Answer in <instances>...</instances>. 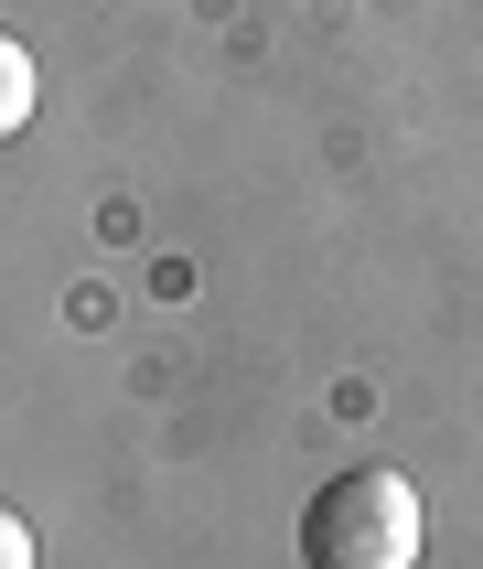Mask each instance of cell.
Instances as JSON below:
<instances>
[{
	"instance_id": "cell-3",
	"label": "cell",
	"mask_w": 483,
	"mask_h": 569,
	"mask_svg": "<svg viewBox=\"0 0 483 569\" xmlns=\"http://www.w3.org/2000/svg\"><path fill=\"white\" fill-rule=\"evenodd\" d=\"M0 569H43V548H32V527L11 506H0Z\"/></svg>"
},
{
	"instance_id": "cell-2",
	"label": "cell",
	"mask_w": 483,
	"mask_h": 569,
	"mask_svg": "<svg viewBox=\"0 0 483 569\" xmlns=\"http://www.w3.org/2000/svg\"><path fill=\"white\" fill-rule=\"evenodd\" d=\"M32 97H43V76H32L22 32H0V140H22V129H32Z\"/></svg>"
},
{
	"instance_id": "cell-1",
	"label": "cell",
	"mask_w": 483,
	"mask_h": 569,
	"mask_svg": "<svg viewBox=\"0 0 483 569\" xmlns=\"http://www.w3.org/2000/svg\"><path fill=\"white\" fill-rule=\"evenodd\" d=\"M301 559L312 569H419V495L386 462H354L301 506Z\"/></svg>"
}]
</instances>
